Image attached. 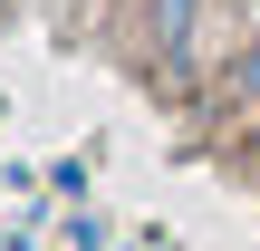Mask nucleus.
Wrapping results in <instances>:
<instances>
[{
	"label": "nucleus",
	"instance_id": "nucleus-1",
	"mask_svg": "<svg viewBox=\"0 0 260 251\" xmlns=\"http://www.w3.org/2000/svg\"><path fill=\"white\" fill-rule=\"evenodd\" d=\"M193 10L203 0H154V48H183L193 39Z\"/></svg>",
	"mask_w": 260,
	"mask_h": 251
},
{
	"label": "nucleus",
	"instance_id": "nucleus-2",
	"mask_svg": "<svg viewBox=\"0 0 260 251\" xmlns=\"http://www.w3.org/2000/svg\"><path fill=\"white\" fill-rule=\"evenodd\" d=\"M0 19H10V0H0Z\"/></svg>",
	"mask_w": 260,
	"mask_h": 251
}]
</instances>
